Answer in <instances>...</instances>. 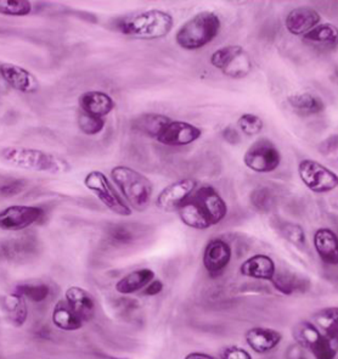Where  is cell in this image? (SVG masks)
<instances>
[{
	"mask_svg": "<svg viewBox=\"0 0 338 359\" xmlns=\"http://www.w3.org/2000/svg\"><path fill=\"white\" fill-rule=\"evenodd\" d=\"M178 215L185 226L206 231L224 219L228 215V205L215 188L203 185L179 208Z\"/></svg>",
	"mask_w": 338,
	"mask_h": 359,
	"instance_id": "obj_1",
	"label": "cell"
},
{
	"mask_svg": "<svg viewBox=\"0 0 338 359\" xmlns=\"http://www.w3.org/2000/svg\"><path fill=\"white\" fill-rule=\"evenodd\" d=\"M174 26L173 16L163 10L152 9L121 19L116 23L119 32L129 37L154 41L169 34Z\"/></svg>",
	"mask_w": 338,
	"mask_h": 359,
	"instance_id": "obj_2",
	"label": "cell"
},
{
	"mask_svg": "<svg viewBox=\"0 0 338 359\" xmlns=\"http://www.w3.org/2000/svg\"><path fill=\"white\" fill-rule=\"evenodd\" d=\"M220 28L222 21L218 15L212 11H201L179 27L175 42L184 50H198L218 37Z\"/></svg>",
	"mask_w": 338,
	"mask_h": 359,
	"instance_id": "obj_3",
	"label": "cell"
},
{
	"mask_svg": "<svg viewBox=\"0 0 338 359\" xmlns=\"http://www.w3.org/2000/svg\"><path fill=\"white\" fill-rule=\"evenodd\" d=\"M3 157L14 166L39 173L61 175L71 170L69 162L62 157L37 149L10 147L3 150Z\"/></svg>",
	"mask_w": 338,
	"mask_h": 359,
	"instance_id": "obj_4",
	"label": "cell"
},
{
	"mask_svg": "<svg viewBox=\"0 0 338 359\" xmlns=\"http://www.w3.org/2000/svg\"><path fill=\"white\" fill-rule=\"evenodd\" d=\"M111 178L135 211H145L149 208L154 185L147 175L130 167L116 166L111 170Z\"/></svg>",
	"mask_w": 338,
	"mask_h": 359,
	"instance_id": "obj_5",
	"label": "cell"
},
{
	"mask_svg": "<svg viewBox=\"0 0 338 359\" xmlns=\"http://www.w3.org/2000/svg\"><path fill=\"white\" fill-rule=\"evenodd\" d=\"M210 65L229 79H241L253 69L250 54L241 46H227L210 56Z\"/></svg>",
	"mask_w": 338,
	"mask_h": 359,
	"instance_id": "obj_6",
	"label": "cell"
},
{
	"mask_svg": "<svg viewBox=\"0 0 338 359\" xmlns=\"http://www.w3.org/2000/svg\"><path fill=\"white\" fill-rule=\"evenodd\" d=\"M293 337L298 345L309 351L316 359H334L338 350L311 320H303L293 327Z\"/></svg>",
	"mask_w": 338,
	"mask_h": 359,
	"instance_id": "obj_7",
	"label": "cell"
},
{
	"mask_svg": "<svg viewBox=\"0 0 338 359\" xmlns=\"http://www.w3.org/2000/svg\"><path fill=\"white\" fill-rule=\"evenodd\" d=\"M243 163L256 173H270L281 163V152L270 139H257L243 155Z\"/></svg>",
	"mask_w": 338,
	"mask_h": 359,
	"instance_id": "obj_8",
	"label": "cell"
},
{
	"mask_svg": "<svg viewBox=\"0 0 338 359\" xmlns=\"http://www.w3.org/2000/svg\"><path fill=\"white\" fill-rule=\"evenodd\" d=\"M298 175L302 183L313 193H330L338 188V175L316 160H302L298 165Z\"/></svg>",
	"mask_w": 338,
	"mask_h": 359,
	"instance_id": "obj_9",
	"label": "cell"
},
{
	"mask_svg": "<svg viewBox=\"0 0 338 359\" xmlns=\"http://www.w3.org/2000/svg\"><path fill=\"white\" fill-rule=\"evenodd\" d=\"M84 185L95 194L101 203L116 215L121 217L132 216V208L124 203L119 193L114 190L109 178L100 170H92L84 178Z\"/></svg>",
	"mask_w": 338,
	"mask_h": 359,
	"instance_id": "obj_10",
	"label": "cell"
},
{
	"mask_svg": "<svg viewBox=\"0 0 338 359\" xmlns=\"http://www.w3.org/2000/svg\"><path fill=\"white\" fill-rule=\"evenodd\" d=\"M43 216V208L14 205L0 212V229L8 231H23L41 221Z\"/></svg>",
	"mask_w": 338,
	"mask_h": 359,
	"instance_id": "obj_11",
	"label": "cell"
},
{
	"mask_svg": "<svg viewBox=\"0 0 338 359\" xmlns=\"http://www.w3.org/2000/svg\"><path fill=\"white\" fill-rule=\"evenodd\" d=\"M196 189L197 180L192 178L177 180L172 184L167 185L165 189L158 194L156 205L162 211L178 212L179 208L191 196L192 193Z\"/></svg>",
	"mask_w": 338,
	"mask_h": 359,
	"instance_id": "obj_12",
	"label": "cell"
},
{
	"mask_svg": "<svg viewBox=\"0 0 338 359\" xmlns=\"http://www.w3.org/2000/svg\"><path fill=\"white\" fill-rule=\"evenodd\" d=\"M231 246L225 240L215 238L207 243L203 251V267L210 276H219L225 271L231 261Z\"/></svg>",
	"mask_w": 338,
	"mask_h": 359,
	"instance_id": "obj_13",
	"label": "cell"
},
{
	"mask_svg": "<svg viewBox=\"0 0 338 359\" xmlns=\"http://www.w3.org/2000/svg\"><path fill=\"white\" fill-rule=\"evenodd\" d=\"M201 135L202 130L196 126L184 121H172L157 140L167 147H184L195 143Z\"/></svg>",
	"mask_w": 338,
	"mask_h": 359,
	"instance_id": "obj_14",
	"label": "cell"
},
{
	"mask_svg": "<svg viewBox=\"0 0 338 359\" xmlns=\"http://www.w3.org/2000/svg\"><path fill=\"white\" fill-rule=\"evenodd\" d=\"M321 21V16L316 9L309 6H298L291 10L285 20V26L293 36H304L316 27Z\"/></svg>",
	"mask_w": 338,
	"mask_h": 359,
	"instance_id": "obj_15",
	"label": "cell"
},
{
	"mask_svg": "<svg viewBox=\"0 0 338 359\" xmlns=\"http://www.w3.org/2000/svg\"><path fill=\"white\" fill-rule=\"evenodd\" d=\"M247 345L258 355H265L276 348L283 341V334L271 327H255L245 334Z\"/></svg>",
	"mask_w": 338,
	"mask_h": 359,
	"instance_id": "obj_16",
	"label": "cell"
},
{
	"mask_svg": "<svg viewBox=\"0 0 338 359\" xmlns=\"http://www.w3.org/2000/svg\"><path fill=\"white\" fill-rule=\"evenodd\" d=\"M0 76L10 87L18 92L36 93L39 88L36 76H33L27 69L14 64H4L0 66Z\"/></svg>",
	"mask_w": 338,
	"mask_h": 359,
	"instance_id": "obj_17",
	"label": "cell"
},
{
	"mask_svg": "<svg viewBox=\"0 0 338 359\" xmlns=\"http://www.w3.org/2000/svg\"><path fill=\"white\" fill-rule=\"evenodd\" d=\"M78 104L84 114L100 117V118H104L105 116L111 114L116 107L114 99L107 93L99 92V90L83 93L78 99Z\"/></svg>",
	"mask_w": 338,
	"mask_h": 359,
	"instance_id": "obj_18",
	"label": "cell"
},
{
	"mask_svg": "<svg viewBox=\"0 0 338 359\" xmlns=\"http://www.w3.org/2000/svg\"><path fill=\"white\" fill-rule=\"evenodd\" d=\"M240 273L252 279L271 281L276 274V266L274 259L266 255H253L240 266Z\"/></svg>",
	"mask_w": 338,
	"mask_h": 359,
	"instance_id": "obj_19",
	"label": "cell"
},
{
	"mask_svg": "<svg viewBox=\"0 0 338 359\" xmlns=\"http://www.w3.org/2000/svg\"><path fill=\"white\" fill-rule=\"evenodd\" d=\"M314 248L320 259L327 266H338V236L329 228H319L314 234Z\"/></svg>",
	"mask_w": 338,
	"mask_h": 359,
	"instance_id": "obj_20",
	"label": "cell"
},
{
	"mask_svg": "<svg viewBox=\"0 0 338 359\" xmlns=\"http://www.w3.org/2000/svg\"><path fill=\"white\" fill-rule=\"evenodd\" d=\"M65 299L83 322H89L94 318L95 301L89 291L79 286H71L65 292Z\"/></svg>",
	"mask_w": 338,
	"mask_h": 359,
	"instance_id": "obj_21",
	"label": "cell"
},
{
	"mask_svg": "<svg viewBox=\"0 0 338 359\" xmlns=\"http://www.w3.org/2000/svg\"><path fill=\"white\" fill-rule=\"evenodd\" d=\"M154 279H156V274L152 269L140 268L121 278L116 283L114 289L121 295H132L137 291L144 290Z\"/></svg>",
	"mask_w": 338,
	"mask_h": 359,
	"instance_id": "obj_22",
	"label": "cell"
},
{
	"mask_svg": "<svg viewBox=\"0 0 338 359\" xmlns=\"http://www.w3.org/2000/svg\"><path fill=\"white\" fill-rule=\"evenodd\" d=\"M303 41L323 50H334L338 46V27L332 23H319L303 36Z\"/></svg>",
	"mask_w": 338,
	"mask_h": 359,
	"instance_id": "obj_23",
	"label": "cell"
},
{
	"mask_svg": "<svg viewBox=\"0 0 338 359\" xmlns=\"http://www.w3.org/2000/svg\"><path fill=\"white\" fill-rule=\"evenodd\" d=\"M172 122L168 116L160 114H144L132 121V129L150 138H158Z\"/></svg>",
	"mask_w": 338,
	"mask_h": 359,
	"instance_id": "obj_24",
	"label": "cell"
},
{
	"mask_svg": "<svg viewBox=\"0 0 338 359\" xmlns=\"http://www.w3.org/2000/svg\"><path fill=\"white\" fill-rule=\"evenodd\" d=\"M286 102L297 115L301 116L319 115L326 109L324 100L311 93H296L288 95Z\"/></svg>",
	"mask_w": 338,
	"mask_h": 359,
	"instance_id": "obj_25",
	"label": "cell"
},
{
	"mask_svg": "<svg viewBox=\"0 0 338 359\" xmlns=\"http://www.w3.org/2000/svg\"><path fill=\"white\" fill-rule=\"evenodd\" d=\"M1 309L6 320L15 327H21L27 322L28 307L26 299L16 292L4 296L1 301Z\"/></svg>",
	"mask_w": 338,
	"mask_h": 359,
	"instance_id": "obj_26",
	"label": "cell"
},
{
	"mask_svg": "<svg viewBox=\"0 0 338 359\" xmlns=\"http://www.w3.org/2000/svg\"><path fill=\"white\" fill-rule=\"evenodd\" d=\"M51 319L54 325L64 332H77L84 325V322L74 309L69 307L65 299L56 302L53 309Z\"/></svg>",
	"mask_w": 338,
	"mask_h": 359,
	"instance_id": "obj_27",
	"label": "cell"
},
{
	"mask_svg": "<svg viewBox=\"0 0 338 359\" xmlns=\"http://www.w3.org/2000/svg\"><path fill=\"white\" fill-rule=\"evenodd\" d=\"M313 318V323L338 350V307L320 309Z\"/></svg>",
	"mask_w": 338,
	"mask_h": 359,
	"instance_id": "obj_28",
	"label": "cell"
},
{
	"mask_svg": "<svg viewBox=\"0 0 338 359\" xmlns=\"http://www.w3.org/2000/svg\"><path fill=\"white\" fill-rule=\"evenodd\" d=\"M27 254V241L22 239L0 240V263L16 262Z\"/></svg>",
	"mask_w": 338,
	"mask_h": 359,
	"instance_id": "obj_29",
	"label": "cell"
},
{
	"mask_svg": "<svg viewBox=\"0 0 338 359\" xmlns=\"http://www.w3.org/2000/svg\"><path fill=\"white\" fill-rule=\"evenodd\" d=\"M14 292L22 296L23 299L39 304L50 295V287L44 283H25L16 286Z\"/></svg>",
	"mask_w": 338,
	"mask_h": 359,
	"instance_id": "obj_30",
	"label": "cell"
},
{
	"mask_svg": "<svg viewBox=\"0 0 338 359\" xmlns=\"http://www.w3.org/2000/svg\"><path fill=\"white\" fill-rule=\"evenodd\" d=\"M32 13V3L28 0H0V15L23 18Z\"/></svg>",
	"mask_w": 338,
	"mask_h": 359,
	"instance_id": "obj_31",
	"label": "cell"
},
{
	"mask_svg": "<svg viewBox=\"0 0 338 359\" xmlns=\"http://www.w3.org/2000/svg\"><path fill=\"white\" fill-rule=\"evenodd\" d=\"M250 201H251L252 206L256 208L257 211L266 213V212L271 211V208H274V194L268 188H257V189L252 191Z\"/></svg>",
	"mask_w": 338,
	"mask_h": 359,
	"instance_id": "obj_32",
	"label": "cell"
},
{
	"mask_svg": "<svg viewBox=\"0 0 338 359\" xmlns=\"http://www.w3.org/2000/svg\"><path fill=\"white\" fill-rule=\"evenodd\" d=\"M238 127L247 137H255L264 128V122L255 114H243L238 120Z\"/></svg>",
	"mask_w": 338,
	"mask_h": 359,
	"instance_id": "obj_33",
	"label": "cell"
},
{
	"mask_svg": "<svg viewBox=\"0 0 338 359\" xmlns=\"http://www.w3.org/2000/svg\"><path fill=\"white\" fill-rule=\"evenodd\" d=\"M78 126L86 135H96L105 128V120L95 116L81 112L78 116Z\"/></svg>",
	"mask_w": 338,
	"mask_h": 359,
	"instance_id": "obj_34",
	"label": "cell"
},
{
	"mask_svg": "<svg viewBox=\"0 0 338 359\" xmlns=\"http://www.w3.org/2000/svg\"><path fill=\"white\" fill-rule=\"evenodd\" d=\"M281 234L291 244L304 246L306 244V231L297 223L288 222L281 228Z\"/></svg>",
	"mask_w": 338,
	"mask_h": 359,
	"instance_id": "obj_35",
	"label": "cell"
},
{
	"mask_svg": "<svg viewBox=\"0 0 338 359\" xmlns=\"http://www.w3.org/2000/svg\"><path fill=\"white\" fill-rule=\"evenodd\" d=\"M25 185H26V183H25L23 180H19L0 182V196L10 198V196L19 195V194L25 189Z\"/></svg>",
	"mask_w": 338,
	"mask_h": 359,
	"instance_id": "obj_36",
	"label": "cell"
},
{
	"mask_svg": "<svg viewBox=\"0 0 338 359\" xmlns=\"http://www.w3.org/2000/svg\"><path fill=\"white\" fill-rule=\"evenodd\" d=\"M220 359H253L251 353L243 347L229 346L220 352Z\"/></svg>",
	"mask_w": 338,
	"mask_h": 359,
	"instance_id": "obj_37",
	"label": "cell"
},
{
	"mask_svg": "<svg viewBox=\"0 0 338 359\" xmlns=\"http://www.w3.org/2000/svg\"><path fill=\"white\" fill-rule=\"evenodd\" d=\"M338 148V134L331 135L330 138L326 139L324 143L321 144L319 147V151L324 155H329L332 152L336 151Z\"/></svg>",
	"mask_w": 338,
	"mask_h": 359,
	"instance_id": "obj_38",
	"label": "cell"
},
{
	"mask_svg": "<svg viewBox=\"0 0 338 359\" xmlns=\"http://www.w3.org/2000/svg\"><path fill=\"white\" fill-rule=\"evenodd\" d=\"M163 289H165L163 281L160 280V279H154L142 291H144V295L157 296L160 295Z\"/></svg>",
	"mask_w": 338,
	"mask_h": 359,
	"instance_id": "obj_39",
	"label": "cell"
},
{
	"mask_svg": "<svg viewBox=\"0 0 338 359\" xmlns=\"http://www.w3.org/2000/svg\"><path fill=\"white\" fill-rule=\"evenodd\" d=\"M223 138L230 144H236L240 142V135H238V130L231 128V127H228V128L224 129Z\"/></svg>",
	"mask_w": 338,
	"mask_h": 359,
	"instance_id": "obj_40",
	"label": "cell"
},
{
	"mask_svg": "<svg viewBox=\"0 0 338 359\" xmlns=\"http://www.w3.org/2000/svg\"><path fill=\"white\" fill-rule=\"evenodd\" d=\"M184 359H220L217 358L215 355L203 353V352H191L189 355H185Z\"/></svg>",
	"mask_w": 338,
	"mask_h": 359,
	"instance_id": "obj_41",
	"label": "cell"
}]
</instances>
